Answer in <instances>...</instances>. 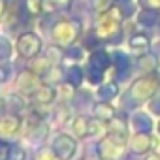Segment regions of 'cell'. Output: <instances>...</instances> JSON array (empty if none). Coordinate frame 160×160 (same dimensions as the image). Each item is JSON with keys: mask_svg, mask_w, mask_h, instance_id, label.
I'll return each mask as SVG.
<instances>
[{"mask_svg": "<svg viewBox=\"0 0 160 160\" xmlns=\"http://www.w3.org/2000/svg\"><path fill=\"white\" fill-rule=\"evenodd\" d=\"M51 147H53V151L57 152V156L60 160H70V158H73V154L77 151V141L70 134H58L53 139Z\"/></svg>", "mask_w": 160, "mask_h": 160, "instance_id": "cell-1", "label": "cell"}, {"mask_svg": "<svg viewBox=\"0 0 160 160\" xmlns=\"http://www.w3.org/2000/svg\"><path fill=\"white\" fill-rule=\"evenodd\" d=\"M36 160H60V158L57 156V152L51 147V149H40L36 154Z\"/></svg>", "mask_w": 160, "mask_h": 160, "instance_id": "cell-9", "label": "cell"}, {"mask_svg": "<svg viewBox=\"0 0 160 160\" xmlns=\"http://www.w3.org/2000/svg\"><path fill=\"white\" fill-rule=\"evenodd\" d=\"M158 132H160V126H158Z\"/></svg>", "mask_w": 160, "mask_h": 160, "instance_id": "cell-11", "label": "cell"}, {"mask_svg": "<svg viewBox=\"0 0 160 160\" xmlns=\"http://www.w3.org/2000/svg\"><path fill=\"white\" fill-rule=\"evenodd\" d=\"M94 117L100 119V121H104V122H109V121L115 117V109H113V106H109V104H96V108H94Z\"/></svg>", "mask_w": 160, "mask_h": 160, "instance_id": "cell-7", "label": "cell"}, {"mask_svg": "<svg viewBox=\"0 0 160 160\" xmlns=\"http://www.w3.org/2000/svg\"><path fill=\"white\" fill-rule=\"evenodd\" d=\"M40 49V42L32 36V34H27L19 40V51L23 57H34Z\"/></svg>", "mask_w": 160, "mask_h": 160, "instance_id": "cell-4", "label": "cell"}, {"mask_svg": "<svg viewBox=\"0 0 160 160\" xmlns=\"http://www.w3.org/2000/svg\"><path fill=\"white\" fill-rule=\"evenodd\" d=\"M72 134L79 139H83V138H89L91 136V119L83 117V115H79L72 121Z\"/></svg>", "mask_w": 160, "mask_h": 160, "instance_id": "cell-3", "label": "cell"}, {"mask_svg": "<svg viewBox=\"0 0 160 160\" xmlns=\"http://www.w3.org/2000/svg\"><path fill=\"white\" fill-rule=\"evenodd\" d=\"M21 126V121L17 115H8L4 119H0V136H10L15 134Z\"/></svg>", "mask_w": 160, "mask_h": 160, "instance_id": "cell-5", "label": "cell"}, {"mask_svg": "<svg viewBox=\"0 0 160 160\" xmlns=\"http://www.w3.org/2000/svg\"><path fill=\"white\" fill-rule=\"evenodd\" d=\"M145 160H160V154H156V152H147V158Z\"/></svg>", "mask_w": 160, "mask_h": 160, "instance_id": "cell-10", "label": "cell"}, {"mask_svg": "<svg viewBox=\"0 0 160 160\" xmlns=\"http://www.w3.org/2000/svg\"><path fill=\"white\" fill-rule=\"evenodd\" d=\"M8 160H27V151L19 145H13L10 149V158Z\"/></svg>", "mask_w": 160, "mask_h": 160, "instance_id": "cell-8", "label": "cell"}, {"mask_svg": "<svg viewBox=\"0 0 160 160\" xmlns=\"http://www.w3.org/2000/svg\"><path fill=\"white\" fill-rule=\"evenodd\" d=\"M102 160H108V158H102Z\"/></svg>", "mask_w": 160, "mask_h": 160, "instance_id": "cell-12", "label": "cell"}, {"mask_svg": "<svg viewBox=\"0 0 160 160\" xmlns=\"http://www.w3.org/2000/svg\"><path fill=\"white\" fill-rule=\"evenodd\" d=\"M32 96H34V100H36L40 106H47V104H51V102H53V98H55V91H53L51 87L40 85Z\"/></svg>", "mask_w": 160, "mask_h": 160, "instance_id": "cell-6", "label": "cell"}, {"mask_svg": "<svg viewBox=\"0 0 160 160\" xmlns=\"http://www.w3.org/2000/svg\"><path fill=\"white\" fill-rule=\"evenodd\" d=\"M130 149L136 152V154H147L152 147H154V138L149 134V132H136L130 139Z\"/></svg>", "mask_w": 160, "mask_h": 160, "instance_id": "cell-2", "label": "cell"}]
</instances>
